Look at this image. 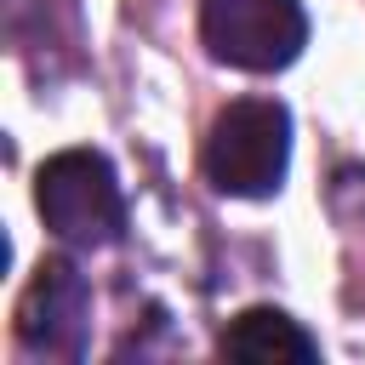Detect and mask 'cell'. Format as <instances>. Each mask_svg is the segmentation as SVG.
I'll return each mask as SVG.
<instances>
[{"label": "cell", "mask_w": 365, "mask_h": 365, "mask_svg": "<svg viewBox=\"0 0 365 365\" xmlns=\"http://www.w3.org/2000/svg\"><path fill=\"white\" fill-rule=\"evenodd\" d=\"M205 177L234 200H268L291 160V114L268 97L228 103L205 131Z\"/></svg>", "instance_id": "cell-1"}, {"label": "cell", "mask_w": 365, "mask_h": 365, "mask_svg": "<svg viewBox=\"0 0 365 365\" xmlns=\"http://www.w3.org/2000/svg\"><path fill=\"white\" fill-rule=\"evenodd\" d=\"M34 205L46 228L63 245H114L125 228V200L114 182V165L91 148H63L34 177Z\"/></svg>", "instance_id": "cell-2"}, {"label": "cell", "mask_w": 365, "mask_h": 365, "mask_svg": "<svg viewBox=\"0 0 365 365\" xmlns=\"http://www.w3.org/2000/svg\"><path fill=\"white\" fill-rule=\"evenodd\" d=\"M200 34L217 63L245 74H274L297 63L308 40L302 0H200Z\"/></svg>", "instance_id": "cell-3"}, {"label": "cell", "mask_w": 365, "mask_h": 365, "mask_svg": "<svg viewBox=\"0 0 365 365\" xmlns=\"http://www.w3.org/2000/svg\"><path fill=\"white\" fill-rule=\"evenodd\" d=\"M86 314H91V291L74 274V262H40L23 302H17V336L29 354L46 359H80L86 348Z\"/></svg>", "instance_id": "cell-4"}, {"label": "cell", "mask_w": 365, "mask_h": 365, "mask_svg": "<svg viewBox=\"0 0 365 365\" xmlns=\"http://www.w3.org/2000/svg\"><path fill=\"white\" fill-rule=\"evenodd\" d=\"M222 354L228 359H251V365H314L319 342L279 308H245L222 331Z\"/></svg>", "instance_id": "cell-5"}]
</instances>
